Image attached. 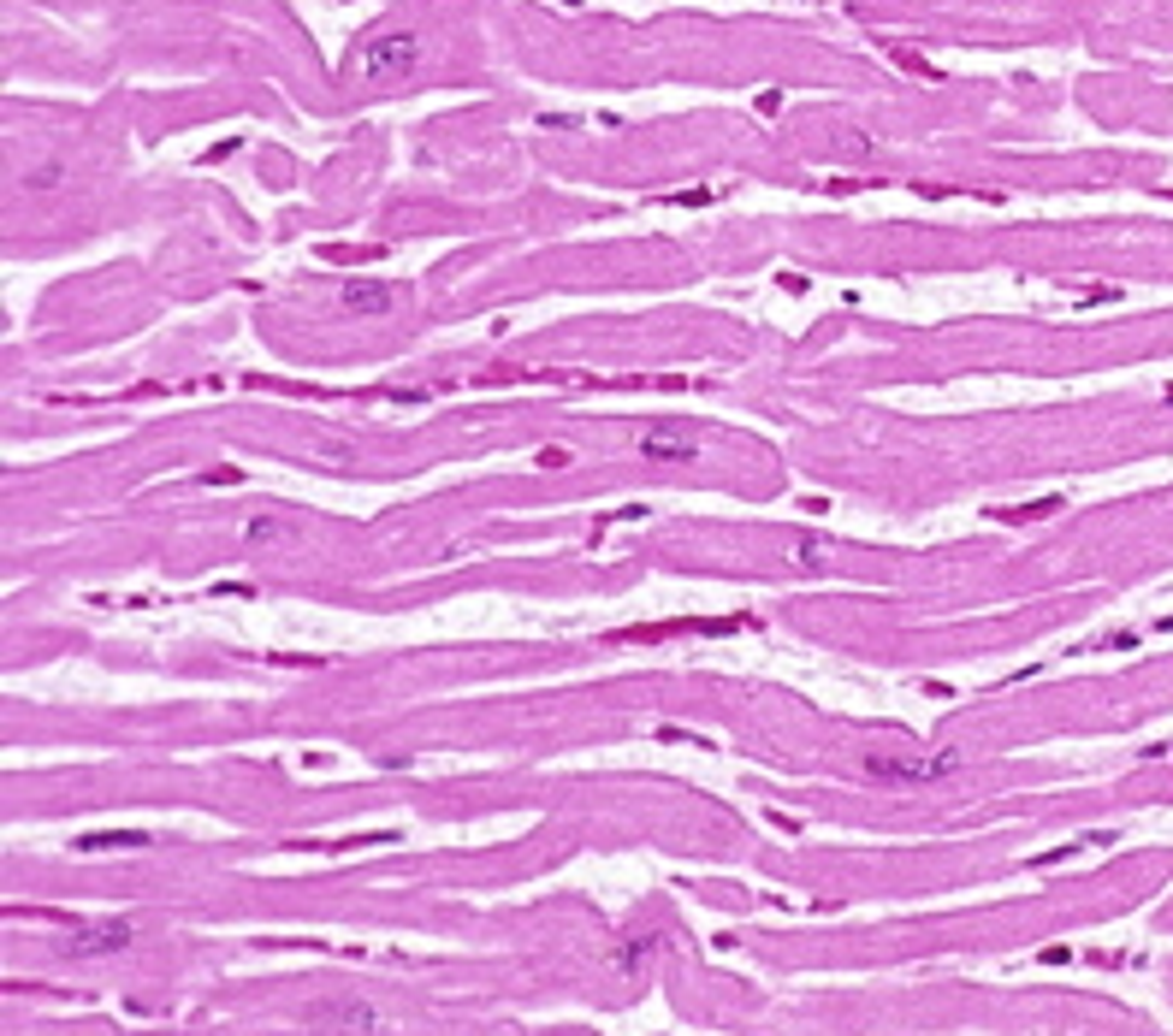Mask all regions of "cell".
Listing matches in <instances>:
<instances>
[{
  "instance_id": "7",
  "label": "cell",
  "mask_w": 1173,
  "mask_h": 1036,
  "mask_svg": "<svg viewBox=\"0 0 1173 1036\" xmlns=\"http://www.w3.org/2000/svg\"><path fill=\"white\" fill-rule=\"evenodd\" d=\"M391 303H398L391 284H350V290H344V308H350V314H385Z\"/></svg>"
},
{
  "instance_id": "9",
  "label": "cell",
  "mask_w": 1173,
  "mask_h": 1036,
  "mask_svg": "<svg viewBox=\"0 0 1173 1036\" xmlns=\"http://www.w3.org/2000/svg\"><path fill=\"white\" fill-rule=\"evenodd\" d=\"M249 540H290V527H273V521H249Z\"/></svg>"
},
{
  "instance_id": "3",
  "label": "cell",
  "mask_w": 1173,
  "mask_h": 1036,
  "mask_svg": "<svg viewBox=\"0 0 1173 1036\" xmlns=\"http://www.w3.org/2000/svg\"><path fill=\"white\" fill-rule=\"evenodd\" d=\"M137 942V924L131 919H66V954H119V947Z\"/></svg>"
},
{
  "instance_id": "2",
  "label": "cell",
  "mask_w": 1173,
  "mask_h": 1036,
  "mask_svg": "<svg viewBox=\"0 0 1173 1036\" xmlns=\"http://www.w3.org/2000/svg\"><path fill=\"white\" fill-rule=\"evenodd\" d=\"M415 60H421V42H415L409 30H391V36H374V42L361 47L356 71L368 77V83H385V77H404Z\"/></svg>"
},
{
  "instance_id": "4",
  "label": "cell",
  "mask_w": 1173,
  "mask_h": 1036,
  "mask_svg": "<svg viewBox=\"0 0 1173 1036\" xmlns=\"http://www.w3.org/2000/svg\"><path fill=\"white\" fill-rule=\"evenodd\" d=\"M960 770V753L948 747V753H936V758H871L865 764V776L871 782H936V776H955Z\"/></svg>"
},
{
  "instance_id": "5",
  "label": "cell",
  "mask_w": 1173,
  "mask_h": 1036,
  "mask_svg": "<svg viewBox=\"0 0 1173 1036\" xmlns=\"http://www.w3.org/2000/svg\"><path fill=\"white\" fill-rule=\"evenodd\" d=\"M641 456H652V462H694L699 445L688 439V433H670V426H658V433H647V439H641Z\"/></svg>"
},
{
  "instance_id": "1",
  "label": "cell",
  "mask_w": 1173,
  "mask_h": 1036,
  "mask_svg": "<svg viewBox=\"0 0 1173 1036\" xmlns=\"http://www.w3.org/2000/svg\"><path fill=\"white\" fill-rule=\"evenodd\" d=\"M380 1025L385 1018L368 1001H356V995H326V1001L309 1007V1031H320V1036H374Z\"/></svg>"
},
{
  "instance_id": "6",
  "label": "cell",
  "mask_w": 1173,
  "mask_h": 1036,
  "mask_svg": "<svg viewBox=\"0 0 1173 1036\" xmlns=\"http://www.w3.org/2000/svg\"><path fill=\"white\" fill-rule=\"evenodd\" d=\"M113 848H148V829H96V835H77V853H113Z\"/></svg>"
},
{
  "instance_id": "8",
  "label": "cell",
  "mask_w": 1173,
  "mask_h": 1036,
  "mask_svg": "<svg viewBox=\"0 0 1173 1036\" xmlns=\"http://www.w3.org/2000/svg\"><path fill=\"white\" fill-rule=\"evenodd\" d=\"M647 947H658V936H634V942H623V954H617V966L634 971L641 960H647Z\"/></svg>"
}]
</instances>
